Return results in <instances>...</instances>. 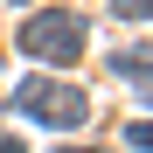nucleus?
Returning <instances> with one entry per match:
<instances>
[{"mask_svg":"<svg viewBox=\"0 0 153 153\" xmlns=\"http://www.w3.org/2000/svg\"><path fill=\"white\" fill-rule=\"evenodd\" d=\"M14 111L21 118H35V125H56V132H76V125L91 118V97L76 91V84H63V76H28V84L14 91Z\"/></svg>","mask_w":153,"mask_h":153,"instance_id":"nucleus-2","label":"nucleus"},{"mask_svg":"<svg viewBox=\"0 0 153 153\" xmlns=\"http://www.w3.org/2000/svg\"><path fill=\"white\" fill-rule=\"evenodd\" d=\"M125 139H132L139 153H153V118H132V125H125Z\"/></svg>","mask_w":153,"mask_h":153,"instance_id":"nucleus-4","label":"nucleus"},{"mask_svg":"<svg viewBox=\"0 0 153 153\" xmlns=\"http://www.w3.org/2000/svg\"><path fill=\"white\" fill-rule=\"evenodd\" d=\"M111 7H118L125 21H153V0H111Z\"/></svg>","mask_w":153,"mask_h":153,"instance_id":"nucleus-5","label":"nucleus"},{"mask_svg":"<svg viewBox=\"0 0 153 153\" xmlns=\"http://www.w3.org/2000/svg\"><path fill=\"white\" fill-rule=\"evenodd\" d=\"M63 153H97V146H63Z\"/></svg>","mask_w":153,"mask_h":153,"instance_id":"nucleus-6","label":"nucleus"},{"mask_svg":"<svg viewBox=\"0 0 153 153\" xmlns=\"http://www.w3.org/2000/svg\"><path fill=\"white\" fill-rule=\"evenodd\" d=\"M21 56H35L49 70H70V63H84L91 56V35H84V21L63 14V7H42L21 21Z\"/></svg>","mask_w":153,"mask_h":153,"instance_id":"nucleus-1","label":"nucleus"},{"mask_svg":"<svg viewBox=\"0 0 153 153\" xmlns=\"http://www.w3.org/2000/svg\"><path fill=\"white\" fill-rule=\"evenodd\" d=\"M111 70H118V76H132V84L146 91V105H153V56H132V49H118V56H111Z\"/></svg>","mask_w":153,"mask_h":153,"instance_id":"nucleus-3","label":"nucleus"}]
</instances>
